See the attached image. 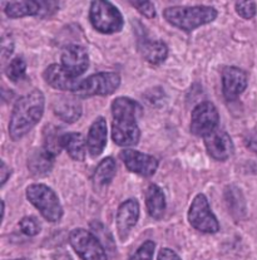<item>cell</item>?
<instances>
[{
  "instance_id": "1",
  "label": "cell",
  "mask_w": 257,
  "mask_h": 260,
  "mask_svg": "<svg viewBox=\"0 0 257 260\" xmlns=\"http://www.w3.org/2000/svg\"><path fill=\"white\" fill-rule=\"evenodd\" d=\"M113 123L112 139L118 146H134L140 139V129L137 118L142 113V107L136 101L119 97L112 105Z\"/></svg>"
},
{
  "instance_id": "2",
  "label": "cell",
  "mask_w": 257,
  "mask_h": 260,
  "mask_svg": "<svg viewBox=\"0 0 257 260\" xmlns=\"http://www.w3.org/2000/svg\"><path fill=\"white\" fill-rule=\"evenodd\" d=\"M46 98L41 91H33L14 106L9 123V135L14 141L23 139L43 117Z\"/></svg>"
},
{
  "instance_id": "3",
  "label": "cell",
  "mask_w": 257,
  "mask_h": 260,
  "mask_svg": "<svg viewBox=\"0 0 257 260\" xmlns=\"http://www.w3.org/2000/svg\"><path fill=\"white\" fill-rule=\"evenodd\" d=\"M164 19L183 31H192L201 25L213 22L217 10L212 7H171L163 12Z\"/></svg>"
},
{
  "instance_id": "4",
  "label": "cell",
  "mask_w": 257,
  "mask_h": 260,
  "mask_svg": "<svg viewBox=\"0 0 257 260\" xmlns=\"http://www.w3.org/2000/svg\"><path fill=\"white\" fill-rule=\"evenodd\" d=\"M26 199L35 206L44 219L58 222L63 216V208L57 193L44 184H34L26 187Z\"/></svg>"
},
{
  "instance_id": "5",
  "label": "cell",
  "mask_w": 257,
  "mask_h": 260,
  "mask_svg": "<svg viewBox=\"0 0 257 260\" xmlns=\"http://www.w3.org/2000/svg\"><path fill=\"white\" fill-rule=\"evenodd\" d=\"M89 19L92 25L100 33L113 34L123 28V17L121 12L108 0L92 2Z\"/></svg>"
},
{
  "instance_id": "6",
  "label": "cell",
  "mask_w": 257,
  "mask_h": 260,
  "mask_svg": "<svg viewBox=\"0 0 257 260\" xmlns=\"http://www.w3.org/2000/svg\"><path fill=\"white\" fill-rule=\"evenodd\" d=\"M69 243L82 260H108L103 244L88 230L74 229L69 234Z\"/></svg>"
},
{
  "instance_id": "7",
  "label": "cell",
  "mask_w": 257,
  "mask_h": 260,
  "mask_svg": "<svg viewBox=\"0 0 257 260\" xmlns=\"http://www.w3.org/2000/svg\"><path fill=\"white\" fill-rule=\"evenodd\" d=\"M121 86V76L118 73H95L79 83L78 88L73 93L81 97H92V95H108L115 93Z\"/></svg>"
},
{
  "instance_id": "8",
  "label": "cell",
  "mask_w": 257,
  "mask_h": 260,
  "mask_svg": "<svg viewBox=\"0 0 257 260\" xmlns=\"http://www.w3.org/2000/svg\"><path fill=\"white\" fill-rule=\"evenodd\" d=\"M188 221L196 230L205 234H216L219 230V224L211 211L208 200L203 193H198L193 199L188 211Z\"/></svg>"
},
{
  "instance_id": "9",
  "label": "cell",
  "mask_w": 257,
  "mask_h": 260,
  "mask_svg": "<svg viewBox=\"0 0 257 260\" xmlns=\"http://www.w3.org/2000/svg\"><path fill=\"white\" fill-rule=\"evenodd\" d=\"M219 117L217 108L213 103L202 102L192 112L191 118V132L195 136H207L208 134L213 132L217 128Z\"/></svg>"
},
{
  "instance_id": "10",
  "label": "cell",
  "mask_w": 257,
  "mask_h": 260,
  "mask_svg": "<svg viewBox=\"0 0 257 260\" xmlns=\"http://www.w3.org/2000/svg\"><path fill=\"white\" fill-rule=\"evenodd\" d=\"M121 158L127 169L140 176H152L158 169V161L153 156L145 155L134 150H124L121 152Z\"/></svg>"
},
{
  "instance_id": "11",
  "label": "cell",
  "mask_w": 257,
  "mask_h": 260,
  "mask_svg": "<svg viewBox=\"0 0 257 260\" xmlns=\"http://www.w3.org/2000/svg\"><path fill=\"white\" fill-rule=\"evenodd\" d=\"M247 87V76L236 67H226L222 71V89L227 101H236Z\"/></svg>"
},
{
  "instance_id": "12",
  "label": "cell",
  "mask_w": 257,
  "mask_h": 260,
  "mask_svg": "<svg viewBox=\"0 0 257 260\" xmlns=\"http://www.w3.org/2000/svg\"><path fill=\"white\" fill-rule=\"evenodd\" d=\"M205 145L210 156L217 161H226L234 153V143L225 131L214 129L205 136Z\"/></svg>"
},
{
  "instance_id": "13",
  "label": "cell",
  "mask_w": 257,
  "mask_h": 260,
  "mask_svg": "<svg viewBox=\"0 0 257 260\" xmlns=\"http://www.w3.org/2000/svg\"><path fill=\"white\" fill-rule=\"evenodd\" d=\"M139 219V204L134 199L121 204L117 213V230L122 241L128 238L131 230L136 226Z\"/></svg>"
},
{
  "instance_id": "14",
  "label": "cell",
  "mask_w": 257,
  "mask_h": 260,
  "mask_svg": "<svg viewBox=\"0 0 257 260\" xmlns=\"http://www.w3.org/2000/svg\"><path fill=\"white\" fill-rule=\"evenodd\" d=\"M62 66L74 77H79L89 67V55L81 46H68L62 53Z\"/></svg>"
},
{
  "instance_id": "15",
  "label": "cell",
  "mask_w": 257,
  "mask_h": 260,
  "mask_svg": "<svg viewBox=\"0 0 257 260\" xmlns=\"http://www.w3.org/2000/svg\"><path fill=\"white\" fill-rule=\"evenodd\" d=\"M77 78L78 77H74L62 64H52L44 72V79L47 83L59 91H76L81 83Z\"/></svg>"
},
{
  "instance_id": "16",
  "label": "cell",
  "mask_w": 257,
  "mask_h": 260,
  "mask_svg": "<svg viewBox=\"0 0 257 260\" xmlns=\"http://www.w3.org/2000/svg\"><path fill=\"white\" fill-rule=\"evenodd\" d=\"M107 122L103 117H98L92 123L88 132V137H87V147H88L89 153L93 157H97L103 152L105 145H107Z\"/></svg>"
},
{
  "instance_id": "17",
  "label": "cell",
  "mask_w": 257,
  "mask_h": 260,
  "mask_svg": "<svg viewBox=\"0 0 257 260\" xmlns=\"http://www.w3.org/2000/svg\"><path fill=\"white\" fill-rule=\"evenodd\" d=\"M54 165V155L46 148H35L28 157V169L35 177L46 176Z\"/></svg>"
},
{
  "instance_id": "18",
  "label": "cell",
  "mask_w": 257,
  "mask_h": 260,
  "mask_svg": "<svg viewBox=\"0 0 257 260\" xmlns=\"http://www.w3.org/2000/svg\"><path fill=\"white\" fill-rule=\"evenodd\" d=\"M5 13L9 18L23 17H41L42 5L41 0H15L5 7Z\"/></svg>"
},
{
  "instance_id": "19",
  "label": "cell",
  "mask_w": 257,
  "mask_h": 260,
  "mask_svg": "<svg viewBox=\"0 0 257 260\" xmlns=\"http://www.w3.org/2000/svg\"><path fill=\"white\" fill-rule=\"evenodd\" d=\"M145 205L148 214L155 219H161L166 210V198L163 191L155 184H151L145 192Z\"/></svg>"
},
{
  "instance_id": "20",
  "label": "cell",
  "mask_w": 257,
  "mask_h": 260,
  "mask_svg": "<svg viewBox=\"0 0 257 260\" xmlns=\"http://www.w3.org/2000/svg\"><path fill=\"white\" fill-rule=\"evenodd\" d=\"M54 113L62 121L71 123L82 116V106L71 98H60L54 103Z\"/></svg>"
},
{
  "instance_id": "21",
  "label": "cell",
  "mask_w": 257,
  "mask_h": 260,
  "mask_svg": "<svg viewBox=\"0 0 257 260\" xmlns=\"http://www.w3.org/2000/svg\"><path fill=\"white\" fill-rule=\"evenodd\" d=\"M63 148L67 150L69 156L76 161H83L86 158L87 142L84 137L78 132H68L63 135Z\"/></svg>"
},
{
  "instance_id": "22",
  "label": "cell",
  "mask_w": 257,
  "mask_h": 260,
  "mask_svg": "<svg viewBox=\"0 0 257 260\" xmlns=\"http://www.w3.org/2000/svg\"><path fill=\"white\" fill-rule=\"evenodd\" d=\"M140 53L147 62L152 64H161L168 55V48L163 42L147 41L140 44Z\"/></svg>"
},
{
  "instance_id": "23",
  "label": "cell",
  "mask_w": 257,
  "mask_h": 260,
  "mask_svg": "<svg viewBox=\"0 0 257 260\" xmlns=\"http://www.w3.org/2000/svg\"><path fill=\"white\" fill-rule=\"evenodd\" d=\"M116 174V162L112 157H105L104 160L100 161L99 165L95 169L93 174V184L95 187L107 186L111 184L112 179Z\"/></svg>"
},
{
  "instance_id": "24",
  "label": "cell",
  "mask_w": 257,
  "mask_h": 260,
  "mask_svg": "<svg viewBox=\"0 0 257 260\" xmlns=\"http://www.w3.org/2000/svg\"><path fill=\"white\" fill-rule=\"evenodd\" d=\"M225 200H226L229 210L234 216L241 217L246 214V203L242 192L236 186H227L225 190Z\"/></svg>"
},
{
  "instance_id": "25",
  "label": "cell",
  "mask_w": 257,
  "mask_h": 260,
  "mask_svg": "<svg viewBox=\"0 0 257 260\" xmlns=\"http://www.w3.org/2000/svg\"><path fill=\"white\" fill-rule=\"evenodd\" d=\"M63 135L64 134H60L59 128L57 127H48L46 135H44V148L54 156L60 153L63 148Z\"/></svg>"
},
{
  "instance_id": "26",
  "label": "cell",
  "mask_w": 257,
  "mask_h": 260,
  "mask_svg": "<svg viewBox=\"0 0 257 260\" xmlns=\"http://www.w3.org/2000/svg\"><path fill=\"white\" fill-rule=\"evenodd\" d=\"M26 64L23 58H14L7 67V76L13 82H19L25 77Z\"/></svg>"
},
{
  "instance_id": "27",
  "label": "cell",
  "mask_w": 257,
  "mask_h": 260,
  "mask_svg": "<svg viewBox=\"0 0 257 260\" xmlns=\"http://www.w3.org/2000/svg\"><path fill=\"white\" fill-rule=\"evenodd\" d=\"M236 12L243 19H251L256 15V4L253 0H236Z\"/></svg>"
},
{
  "instance_id": "28",
  "label": "cell",
  "mask_w": 257,
  "mask_h": 260,
  "mask_svg": "<svg viewBox=\"0 0 257 260\" xmlns=\"http://www.w3.org/2000/svg\"><path fill=\"white\" fill-rule=\"evenodd\" d=\"M156 250V244L155 241L147 240L134 251L133 255L131 256L129 260H153V255H155Z\"/></svg>"
},
{
  "instance_id": "29",
  "label": "cell",
  "mask_w": 257,
  "mask_h": 260,
  "mask_svg": "<svg viewBox=\"0 0 257 260\" xmlns=\"http://www.w3.org/2000/svg\"><path fill=\"white\" fill-rule=\"evenodd\" d=\"M19 228L23 234L28 235V237H35L41 233V225H39L38 220L33 216L23 217L19 222Z\"/></svg>"
},
{
  "instance_id": "30",
  "label": "cell",
  "mask_w": 257,
  "mask_h": 260,
  "mask_svg": "<svg viewBox=\"0 0 257 260\" xmlns=\"http://www.w3.org/2000/svg\"><path fill=\"white\" fill-rule=\"evenodd\" d=\"M134 7L140 14L144 15L145 18H155L156 17V9L151 0H132Z\"/></svg>"
},
{
  "instance_id": "31",
  "label": "cell",
  "mask_w": 257,
  "mask_h": 260,
  "mask_svg": "<svg viewBox=\"0 0 257 260\" xmlns=\"http://www.w3.org/2000/svg\"><path fill=\"white\" fill-rule=\"evenodd\" d=\"M157 260H182L181 256L176 253L174 250L168 248L161 249L160 253H158Z\"/></svg>"
},
{
  "instance_id": "32",
  "label": "cell",
  "mask_w": 257,
  "mask_h": 260,
  "mask_svg": "<svg viewBox=\"0 0 257 260\" xmlns=\"http://www.w3.org/2000/svg\"><path fill=\"white\" fill-rule=\"evenodd\" d=\"M13 49H14V43H13L12 38H10V37H5V38H3L2 53H3V58H4V59L12 54Z\"/></svg>"
},
{
  "instance_id": "33",
  "label": "cell",
  "mask_w": 257,
  "mask_h": 260,
  "mask_svg": "<svg viewBox=\"0 0 257 260\" xmlns=\"http://www.w3.org/2000/svg\"><path fill=\"white\" fill-rule=\"evenodd\" d=\"M10 175H12V170L7 166V164L3 161L2 162V169H0V177H2V185H4L7 182V180L9 179Z\"/></svg>"
},
{
  "instance_id": "34",
  "label": "cell",
  "mask_w": 257,
  "mask_h": 260,
  "mask_svg": "<svg viewBox=\"0 0 257 260\" xmlns=\"http://www.w3.org/2000/svg\"><path fill=\"white\" fill-rule=\"evenodd\" d=\"M246 146L248 147V150L257 153V134L250 135V136L246 139Z\"/></svg>"
},
{
  "instance_id": "35",
  "label": "cell",
  "mask_w": 257,
  "mask_h": 260,
  "mask_svg": "<svg viewBox=\"0 0 257 260\" xmlns=\"http://www.w3.org/2000/svg\"><path fill=\"white\" fill-rule=\"evenodd\" d=\"M15 260H30V259H26V258H22V259H15Z\"/></svg>"
}]
</instances>
